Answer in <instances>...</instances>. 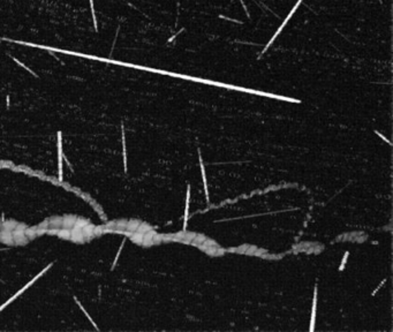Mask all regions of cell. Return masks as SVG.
<instances>
[{
    "label": "cell",
    "mask_w": 393,
    "mask_h": 332,
    "mask_svg": "<svg viewBox=\"0 0 393 332\" xmlns=\"http://www.w3.org/2000/svg\"><path fill=\"white\" fill-rule=\"evenodd\" d=\"M301 2H302V0H299V1H298V2H296V4H295V6H294V7H293V9H292V11H291V13H289V14H288V16H287V17H286V19H285V21H284V22H283V24H281V26H280V27H279V29H278V30H277V32H276V34L273 35V37H272V38H271V39H270V42H269V43H268V45L265 46V47H264V50H263V52H262V53H264V52H265V51H266V50H268V49H269V46H270V45H271V44H272V43H273V41H274V39H276V38H277V36H278V35H279V34H280V31L283 30V28H284V27L286 26V23H287V22H288V20H289V19H291V17H292V15H293V14H294V13H295V11H296V8L299 7V5H300V4H301Z\"/></svg>",
    "instance_id": "1"
},
{
    "label": "cell",
    "mask_w": 393,
    "mask_h": 332,
    "mask_svg": "<svg viewBox=\"0 0 393 332\" xmlns=\"http://www.w3.org/2000/svg\"><path fill=\"white\" fill-rule=\"evenodd\" d=\"M58 151H59V180H62V163H61V157H62V148H61V133H58Z\"/></svg>",
    "instance_id": "2"
},
{
    "label": "cell",
    "mask_w": 393,
    "mask_h": 332,
    "mask_svg": "<svg viewBox=\"0 0 393 332\" xmlns=\"http://www.w3.org/2000/svg\"><path fill=\"white\" fill-rule=\"evenodd\" d=\"M316 301H317V287H315L314 302H313V313H311V322H310V331L315 329V315H316Z\"/></svg>",
    "instance_id": "3"
},
{
    "label": "cell",
    "mask_w": 393,
    "mask_h": 332,
    "mask_svg": "<svg viewBox=\"0 0 393 332\" xmlns=\"http://www.w3.org/2000/svg\"><path fill=\"white\" fill-rule=\"evenodd\" d=\"M200 154V164H201V170H202V178H203V182H204V189H205V195H206V201L209 200V192H208V186H206V178H205V172H204V166H203V162H202V157H201V151L198 150Z\"/></svg>",
    "instance_id": "4"
},
{
    "label": "cell",
    "mask_w": 393,
    "mask_h": 332,
    "mask_svg": "<svg viewBox=\"0 0 393 332\" xmlns=\"http://www.w3.org/2000/svg\"><path fill=\"white\" fill-rule=\"evenodd\" d=\"M189 197H190V187L188 186V190H187V198H186V211H185V223H183V230H186V227H187V220H188Z\"/></svg>",
    "instance_id": "5"
},
{
    "label": "cell",
    "mask_w": 393,
    "mask_h": 332,
    "mask_svg": "<svg viewBox=\"0 0 393 332\" xmlns=\"http://www.w3.org/2000/svg\"><path fill=\"white\" fill-rule=\"evenodd\" d=\"M121 129H122V145H124V165H125V172H127V157H126V141L124 124H121Z\"/></svg>",
    "instance_id": "6"
},
{
    "label": "cell",
    "mask_w": 393,
    "mask_h": 332,
    "mask_svg": "<svg viewBox=\"0 0 393 332\" xmlns=\"http://www.w3.org/2000/svg\"><path fill=\"white\" fill-rule=\"evenodd\" d=\"M90 1V7H91V14H92V20H94V28L95 31L97 32L98 31V24H97V19H96V14H95V6H94V0H89Z\"/></svg>",
    "instance_id": "7"
},
{
    "label": "cell",
    "mask_w": 393,
    "mask_h": 332,
    "mask_svg": "<svg viewBox=\"0 0 393 332\" xmlns=\"http://www.w3.org/2000/svg\"><path fill=\"white\" fill-rule=\"evenodd\" d=\"M9 57H11V58H12V59H13V60L15 61V62H16V64H17V65H19V66H21V67H23V68H24V69H26V71H28V72L30 73V74H32V75H34V76H35V77H37V76H38V75H37V74H35V72H34V71H31V69H30V68H29V67H27L26 65H23V64H22V62H21V61H19V60H17V59H16V58H14V57H13V56H9Z\"/></svg>",
    "instance_id": "8"
},
{
    "label": "cell",
    "mask_w": 393,
    "mask_h": 332,
    "mask_svg": "<svg viewBox=\"0 0 393 332\" xmlns=\"http://www.w3.org/2000/svg\"><path fill=\"white\" fill-rule=\"evenodd\" d=\"M125 241H126V240H124V241H122V243H121V246H120V248H119V250H118L117 256H115V258H114V262H113V264H112V268H111L112 270H113L114 266H115V264H117L118 258H119V255H120V253H121V249H122V247H124V245H125Z\"/></svg>",
    "instance_id": "9"
},
{
    "label": "cell",
    "mask_w": 393,
    "mask_h": 332,
    "mask_svg": "<svg viewBox=\"0 0 393 332\" xmlns=\"http://www.w3.org/2000/svg\"><path fill=\"white\" fill-rule=\"evenodd\" d=\"M347 257H348V251L347 253H345V256H344V260H342V263H341V265H340V270H342V269H344V265H345V263H346V260H347Z\"/></svg>",
    "instance_id": "10"
}]
</instances>
